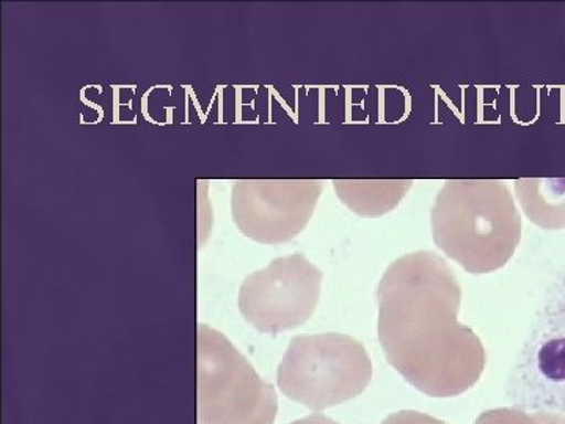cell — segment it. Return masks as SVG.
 Returning <instances> with one entry per match:
<instances>
[{"mask_svg":"<svg viewBox=\"0 0 565 424\" xmlns=\"http://www.w3.org/2000/svg\"><path fill=\"white\" fill-rule=\"evenodd\" d=\"M440 267L407 264L382 285L381 340L390 363L430 398H455L481 379L478 338L452 322L457 292Z\"/></svg>","mask_w":565,"mask_h":424,"instance_id":"1","label":"cell"},{"mask_svg":"<svg viewBox=\"0 0 565 424\" xmlns=\"http://www.w3.org/2000/svg\"><path fill=\"white\" fill-rule=\"evenodd\" d=\"M373 364L359 341L338 333L294 338L278 367V389L311 411H326L360 396Z\"/></svg>","mask_w":565,"mask_h":424,"instance_id":"2","label":"cell"},{"mask_svg":"<svg viewBox=\"0 0 565 424\" xmlns=\"http://www.w3.org/2000/svg\"><path fill=\"white\" fill-rule=\"evenodd\" d=\"M199 424H274L277 394L225 335L200 324Z\"/></svg>","mask_w":565,"mask_h":424,"instance_id":"3","label":"cell"},{"mask_svg":"<svg viewBox=\"0 0 565 424\" xmlns=\"http://www.w3.org/2000/svg\"><path fill=\"white\" fill-rule=\"evenodd\" d=\"M515 409L565 415V271L544 297L508 382Z\"/></svg>","mask_w":565,"mask_h":424,"instance_id":"4","label":"cell"},{"mask_svg":"<svg viewBox=\"0 0 565 424\" xmlns=\"http://www.w3.org/2000/svg\"><path fill=\"white\" fill-rule=\"evenodd\" d=\"M322 274L303 256L275 259L248 275L239 289L241 314L255 329L278 333L310 318L318 305Z\"/></svg>","mask_w":565,"mask_h":424,"instance_id":"5","label":"cell"},{"mask_svg":"<svg viewBox=\"0 0 565 424\" xmlns=\"http://www.w3.org/2000/svg\"><path fill=\"white\" fill-rule=\"evenodd\" d=\"M294 182L237 180L232 189L234 225L244 236L264 244L288 241L307 219V202L288 197Z\"/></svg>","mask_w":565,"mask_h":424,"instance_id":"6","label":"cell"},{"mask_svg":"<svg viewBox=\"0 0 565 424\" xmlns=\"http://www.w3.org/2000/svg\"><path fill=\"white\" fill-rule=\"evenodd\" d=\"M475 424H565V415L548 411L493 409L478 416Z\"/></svg>","mask_w":565,"mask_h":424,"instance_id":"7","label":"cell"},{"mask_svg":"<svg viewBox=\"0 0 565 424\" xmlns=\"http://www.w3.org/2000/svg\"><path fill=\"white\" fill-rule=\"evenodd\" d=\"M382 424H448L422 412L403 411L390 415Z\"/></svg>","mask_w":565,"mask_h":424,"instance_id":"8","label":"cell"},{"mask_svg":"<svg viewBox=\"0 0 565 424\" xmlns=\"http://www.w3.org/2000/svg\"><path fill=\"white\" fill-rule=\"evenodd\" d=\"M291 424H340L334 422V420L329 418V416L323 415H310L305 416L302 420H297V422H294Z\"/></svg>","mask_w":565,"mask_h":424,"instance_id":"9","label":"cell"}]
</instances>
